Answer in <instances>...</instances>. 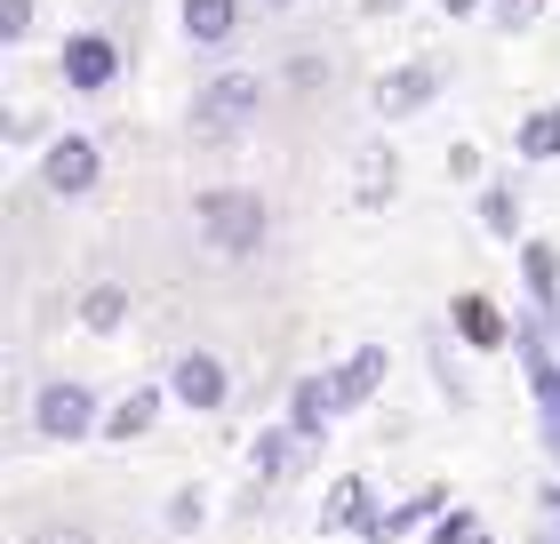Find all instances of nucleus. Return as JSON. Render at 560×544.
Here are the masks:
<instances>
[{"instance_id":"nucleus-1","label":"nucleus","mask_w":560,"mask_h":544,"mask_svg":"<svg viewBox=\"0 0 560 544\" xmlns=\"http://www.w3.org/2000/svg\"><path fill=\"white\" fill-rule=\"evenodd\" d=\"M200 241L209 248H224V256H248V248H265V224H272V209L257 193H233V185H217V193H200Z\"/></svg>"},{"instance_id":"nucleus-2","label":"nucleus","mask_w":560,"mask_h":544,"mask_svg":"<svg viewBox=\"0 0 560 544\" xmlns=\"http://www.w3.org/2000/svg\"><path fill=\"white\" fill-rule=\"evenodd\" d=\"M265 105V81H248V72H217L209 89H200V105H192V137H241L248 120H257Z\"/></svg>"},{"instance_id":"nucleus-3","label":"nucleus","mask_w":560,"mask_h":544,"mask_svg":"<svg viewBox=\"0 0 560 544\" xmlns=\"http://www.w3.org/2000/svg\"><path fill=\"white\" fill-rule=\"evenodd\" d=\"M33 425L48 440H81L96 425V401H89V384H40V401H33Z\"/></svg>"},{"instance_id":"nucleus-4","label":"nucleus","mask_w":560,"mask_h":544,"mask_svg":"<svg viewBox=\"0 0 560 544\" xmlns=\"http://www.w3.org/2000/svg\"><path fill=\"white\" fill-rule=\"evenodd\" d=\"M113 72H120V48H113L105 33H72V40H65V81L81 89V96L113 89Z\"/></svg>"},{"instance_id":"nucleus-5","label":"nucleus","mask_w":560,"mask_h":544,"mask_svg":"<svg viewBox=\"0 0 560 544\" xmlns=\"http://www.w3.org/2000/svg\"><path fill=\"white\" fill-rule=\"evenodd\" d=\"M40 176H48V193H65V200L89 193L96 185V144L89 137H57V144L40 152Z\"/></svg>"},{"instance_id":"nucleus-6","label":"nucleus","mask_w":560,"mask_h":544,"mask_svg":"<svg viewBox=\"0 0 560 544\" xmlns=\"http://www.w3.org/2000/svg\"><path fill=\"white\" fill-rule=\"evenodd\" d=\"M521 369H528V393H537L545 432H552V449H560V360L545 352V336H537V328H521Z\"/></svg>"},{"instance_id":"nucleus-7","label":"nucleus","mask_w":560,"mask_h":544,"mask_svg":"<svg viewBox=\"0 0 560 544\" xmlns=\"http://www.w3.org/2000/svg\"><path fill=\"white\" fill-rule=\"evenodd\" d=\"M432 96H441V72L432 65H400V72H385V81H376V113H424Z\"/></svg>"},{"instance_id":"nucleus-8","label":"nucleus","mask_w":560,"mask_h":544,"mask_svg":"<svg viewBox=\"0 0 560 544\" xmlns=\"http://www.w3.org/2000/svg\"><path fill=\"white\" fill-rule=\"evenodd\" d=\"M176 401L185 408H224V360L217 352H185L176 360Z\"/></svg>"},{"instance_id":"nucleus-9","label":"nucleus","mask_w":560,"mask_h":544,"mask_svg":"<svg viewBox=\"0 0 560 544\" xmlns=\"http://www.w3.org/2000/svg\"><path fill=\"white\" fill-rule=\"evenodd\" d=\"M376 384H385V345H361L337 377H328V393H337V408H361Z\"/></svg>"},{"instance_id":"nucleus-10","label":"nucleus","mask_w":560,"mask_h":544,"mask_svg":"<svg viewBox=\"0 0 560 544\" xmlns=\"http://www.w3.org/2000/svg\"><path fill=\"white\" fill-rule=\"evenodd\" d=\"M320 521L337 529V536H369V529H376V521H369V481L345 473L337 488H328V512H320Z\"/></svg>"},{"instance_id":"nucleus-11","label":"nucleus","mask_w":560,"mask_h":544,"mask_svg":"<svg viewBox=\"0 0 560 544\" xmlns=\"http://www.w3.org/2000/svg\"><path fill=\"white\" fill-rule=\"evenodd\" d=\"M456 328H465V345H480V352L513 345V328H504V313H497L489 297H456Z\"/></svg>"},{"instance_id":"nucleus-12","label":"nucleus","mask_w":560,"mask_h":544,"mask_svg":"<svg viewBox=\"0 0 560 544\" xmlns=\"http://www.w3.org/2000/svg\"><path fill=\"white\" fill-rule=\"evenodd\" d=\"M328 417H337V393H328V377H304V384H296V401H289V425L313 440Z\"/></svg>"},{"instance_id":"nucleus-13","label":"nucleus","mask_w":560,"mask_h":544,"mask_svg":"<svg viewBox=\"0 0 560 544\" xmlns=\"http://www.w3.org/2000/svg\"><path fill=\"white\" fill-rule=\"evenodd\" d=\"M521 273H528V297H537L545 313H560V256H552L545 241H528V248H521Z\"/></svg>"},{"instance_id":"nucleus-14","label":"nucleus","mask_w":560,"mask_h":544,"mask_svg":"<svg viewBox=\"0 0 560 544\" xmlns=\"http://www.w3.org/2000/svg\"><path fill=\"white\" fill-rule=\"evenodd\" d=\"M185 33H192L200 48L233 40V0H185Z\"/></svg>"},{"instance_id":"nucleus-15","label":"nucleus","mask_w":560,"mask_h":544,"mask_svg":"<svg viewBox=\"0 0 560 544\" xmlns=\"http://www.w3.org/2000/svg\"><path fill=\"white\" fill-rule=\"evenodd\" d=\"M521 161H560V105L521 120Z\"/></svg>"},{"instance_id":"nucleus-16","label":"nucleus","mask_w":560,"mask_h":544,"mask_svg":"<svg viewBox=\"0 0 560 544\" xmlns=\"http://www.w3.org/2000/svg\"><path fill=\"white\" fill-rule=\"evenodd\" d=\"M152 417H161V393H144V384H137V393H129V401H120L113 417H105V432H113V440H137Z\"/></svg>"},{"instance_id":"nucleus-17","label":"nucleus","mask_w":560,"mask_h":544,"mask_svg":"<svg viewBox=\"0 0 560 544\" xmlns=\"http://www.w3.org/2000/svg\"><path fill=\"white\" fill-rule=\"evenodd\" d=\"M480 224H489L497 241H521V200H513V185H489V193H480Z\"/></svg>"},{"instance_id":"nucleus-18","label":"nucleus","mask_w":560,"mask_h":544,"mask_svg":"<svg viewBox=\"0 0 560 544\" xmlns=\"http://www.w3.org/2000/svg\"><path fill=\"white\" fill-rule=\"evenodd\" d=\"M296 440H304L296 425H280V432H265V440H257V473H265V481H289V456H296Z\"/></svg>"},{"instance_id":"nucleus-19","label":"nucleus","mask_w":560,"mask_h":544,"mask_svg":"<svg viewBox=\"0 0 560 544\" xmlns=\"http://www.w3.org/2000/svg\"><path fill=\"white\" fill-rule=\"evenodd\" d=\"M120 313H129V289H120V280H96L89 304H81V321H89V328H113Z\"/></svg>"},{"instance_id":"nucleus-20","label":"nucleus","mask_w":560,"mask_h":544,"mask_svg":"<svg viewBox=\"0 0 560 544\" xmlns=\"http://www.w3.org/2000/svg\"><path fill=\"white\" fill-rule=\"evenodd\" d=\"M24 24H33V0H0V33L24 40Z\"/></svg>"},{"instance_id":"nucleus-21","label":"nucleus","mask_w":560,"mask_h":544,"mask_svg":"<svg viewBox=\"0 0 560 544\" xmlns=\"http://www.w3.org/2000/svg\"><path fill=\"white\" fill-rule=\"evenodd\" d=\"M497 24H513V33H521V24H528V0H497Z\"/></svg>"},{"instance_id":"nucleus-22","label":"nucleus","mask_w":560,"mask_h":544,"mask_svg":"<svg viewBox=\"0 0 560 544\" xmlns=\"http://www.w3.org/2000/svg\"><path fill=\"white\" fill-rule=\"evenodd\" d=\"M33 544H89V536H81V529H40Z\"/></svg>"},{"instance_id":"nucleus-23","label":"nucleus","mask_w":560,"mask_h":544,"mask_svg":"<svg viewBox=\"0 0 560 544\" xmlns=\"http://www.w3.org/2000/svg\"><path fill=\"white\" fill-rule=\"evenodd\" d=\"M545 512H552V536H560V488H552V497H545Z\"/></svg>"},{"instance_id":"nucleus-24","label":"nucleus","mask_w":560,"mask_h":544,"mask_svg":"<svg viewBox=\"0 0 560 544\" xmlns=\"http://www.w3.org/2000/svg\"><path fill=\"white\" fill-rule=\"evenodd\" d=\"M441 9H448V16H465V9H472V0H441Z\"/></svg>"}]
</instances>
